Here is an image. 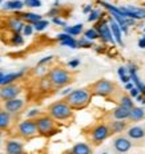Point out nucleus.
Wrapping results in <instances>:
<instances>
[{"mask_svg": "<svg viewBox=\"0 0 145 154\" xmlns=\"http://www.w3.org/2000/svg\"><path fill=\"white\" fill-rule=\"evenodd\" d=\"M92 100V93L89 92V89H76L72 91L69 94H67L65 101L72 109H84L88 106L89 102Z\"/></svg>", "mask_w": 145, "mask_h": 154, "instance_id": "obj_1", "label": "nucleus"}, {"mask_svg": "<svg viewBox=\"0 0 145 154\" xmlns=\"http://www.w3.org/2000/svg\"><path fill=\"white\" fill-rule=\"evenodd\" d=\"M48 116L55 121H68L73 117V109L64 100L56 101L48 106Z\"/></svg>", "mask_w": 145, "mask_h": 154, "instance_id": "obj_2", "label": "nucleus"}, {"mask_svg": "<svg viewBox=\"0 0 145 154\" xmlns=\"http://www.w3.org/2000/svg\"><path fill=\"white\" fill-rule=\"evenodd\" d=\"M47 77L49 79L53 88H63L72 81V75L61 66H55L48 72Z\"/></svg>", "mask_w": 145, "mask_h": 154, "instance_id": "obj_3", "label": "nucleus"}, {"mask_svg": "<svg viewBox=\"0 0 145 154\" xmlns=\"http://www.w3.org/2000/svg\"><path fill=\"white\" fill-rule=\"evenodd\" d=\"M36 122V128H37V133L41 136H53L56 134L59 129L56 126V121L53 120L49 116H39L35 120Z\"/></svg>", "mask_w": 145, "mask_h": 154, "instance_id": "obj_4", "label": "nucleus"}, {"mask_svg": "<svg viewBox=\"0 0 145 154\" xmlns=\"http://www.w3.org/2000/svg\"><path fill=\"white\" fill-rule=\"evenodd\" d=\"M115 89H116L115 82L109 81V80H99V81H96L95 84L91 85L89 92H91L92 94L107 97V96H111L112 93L115 92Z\"/></svg>", "mask_w": 145, "mask_h": 154, "instance_id": "obj_5", "label": "nucleus"}, {"mask_svg": "<svg viewBox=\"0 0 145 154\" xmlns=\"http://www.w3.org/2000/svg\"><path fill=\"white\" fill-rule=\"evenodd\" d=\"M17 131H19V134H20V137L27 138V140L33 138L35 136L39 134L37 128H36V122H35V120H31V118L21 121L17 126Z\"/></svg>", "mask_w": 145, "mask_h": 154, "instance_id": "obj_6", "label": "nucleus"}, {"mask_svg": "<svg viewBox=\"0 0 145 154\" xmlns=\"http://www.w3.org/2000/svg\"><path fill=\"white\" fill-rule=\"evenodd\" d=\"M109 134H111V130H109L108 125H105V124L96 125L91 131V137H92V141L95 145H99L102 141H105L109 137Z\"/></svg>", "mask_w": 145, "mask_h": 154, "instance_id": "obj_7", "label": "nucleus"}, {"mask_svg": "<svg viewBox=\"0 0 145 154\" xmlns=\"http://www.w3.org/2000/svg\"><path fill=\"white\" fill-rule=\"evenodd\" d=\"M20 92H21L20 86H17L15 84L2 86V88H0V100L8 101V100H12V98H16Z\"/></svg>", "mask_w": 145, "mask_h": 154, "instance_id": "obj_8", "label": "nucleus"}, {"mask_svg": "<svg viewBox=\"0 0 145 154\" xmlns=\"http://www.w3.org/2000/svg\"><path fill=\"white\" fill-rule=\"evenodd\" d=\"M24 100L21 98H12V100L4 101V109L8 113H17L24 108Z\"/></svg>", "mask_w": 145, "mask_h": 154, "instance_id": "obj_9", "label": "nucleus"}, {"mask_svg": "<svg viewBox=\"0 0 145 154\" xmlns=\"http://www.w3.org/2000/svg\"><path fill=\"white\" fill-rule=\"evenodd\" d=\"M96 31H97L99 33V37H101L102 40L108 41V43H115V38L112 36V32H111V28H109V25L107 23H101V24H97L95 28Z\"/></svg>", "mask_w": 145, "mask_h": 154, "instance_id": "obj_10", "label": "nucleus"}, {"mask_svg": "<svg viewBox=\"0 0 145 154\" xmlns=\"http://www.w3.org/2000/svg\"><path fill=\"white\" fill-rule=\"evenodd\" d=\"M113 146L118 153H127L128 150H131L132 142L125 137H117L113 142Z\"/></svg>", "mask_w": 145, "mask_h": 154, "instance_id": "obj_11", "label": "nucleus"}, {"mask_svg": "<svg viewBox=\"0 0 145 154\" xmlns=\"http://www.w3.org/2000/svg\"><path fill=\"white\" fill-rule=\"evenodd\" d=\"M23 143L19 141H8L5 145V152L7 154H21L23 153Z\"/></svg>", "mask_w": 145, "mask_h": 154, "instance_id": "obj_12", "label": "nucleus"}, {"mask_svg": "<svg viewBox=\"0 0 145 154\" xmlns=\"http://www.w3.org/2000/svg\"><path fill=\"white\" fill-rule=\"evenodd\" d=\"M8 28L11 31H14L15 33H20L21 31H23V27H24V23H23V20H21L20 17H11L8 20Z\"/></svg>", "mask_w": 145, "mask_h": 154, "instance_id": "obj_13", "label": "nucleus"}, {"mask_svg": "<svg viewBox=\"0 0 145 154\" xmlns=\"http://www.w3.org/2000/svg\"><path fill=\"white\" fill-rule=\"evenodd\" d=\"M71 154H92V149L88 143L80 142L71 149Z\"/></svg>", "mask_w": 145, "mask_h": 154, "instance_id": "obj_14", "label": "nucleus"}, {"mask_svg": "<svg viewBox=\"0 0 145 154\" xmlns=\"http://www.w3.org/2000/svg\"><path fill=\"white\" fill-rule=\"evenodd\" d=\"M24 75V70H20V72H16V73H8V75H4L3 77V81H2V86L9 85V84H14L16 80H19L21 76Z\"/></svg>", "mask_w": 145, "mask_h": 154, "instance_id": "obj_15", "label": "nucleus"}, {"mask_svg": "<svg viewBox=\"0 0 145 154\" xmlns=\"http://www.w3.org/2000/svg\"><path fill=\"white\" fill-rule=\"evenodd\" d=\"M109 28H111L112 36H113L116 43L120 44V45H124V44H122V38H121V29H120V27H118V24L116 23V21L111 20V25H109Z\"/></svg>", "mask_w": 145, "mask_h": 154, "instance_id": "obj_16", "label": "nucleus"}, {"mask_svg": "<svg viewBox=\"0 0 145 154\" xmlns=\"http://www.w3.org/2000/svg\"><path fill=\"white\" fill-rule=\"evenodd\" d=\"M129 110L131 109H127V108L121 106V105H118V106L113 110V117L118 121H124L129 117Z\"/></svg>", "mask_w": 145, "mask_h": 154, "instance_id": "obj_17", "label": "nucleus"}, {"mask_svg": "<svg viewBox=\"0 0 145 154\" xmlns=\"http://www.w3.org/2000/svg\"><path fill=\"white\" fill-rule=\"evenodd\" d=\"M17 16H20L21 20L27 21V23L31 24V25H33L35 23H37V21L41 20V16L40 15L32 14V12H25V14H20V15H17Z\"/></svg>", "mask_w": 145, "mask_h": 154, "instance_id": "obj_18", "label": "nucleus"}, {"mask_svg": "<svg viewBox=\"0 0 145 154\" xmlns=\"http://www.w3.org/2000/svg\"><path fill=\"white\" fill-rule=\"evenodd\" d=\"M11 125V113L0 110V130H4Z\"/></svg>", "mask_w": 145, "mask_h": 154, "instance_id": "obj_19", "label": "nucleus"}, {"mask_svg": "<svg viewBox=\"0 0 145 154\" xmlns=\"http://www.w3.org/2000/svg\"><path fill=\"white\" fill-rule=\"evenodd\" d=\"M144 116H145V112L141 108H132L131 110H129V120L131 121H140V120H143L144 118Z\"/></svg>", "mask_w": 145, "mask_h": 154, "instance_id": "obj_20", "label": "nucleus"}, {"mask_svg": "<svg viewBox=\"0 0 145 154\" xmlns=\"http://www.w3.org/2000/svg\"><path fill=\"white\" fill-rule=\"evenodd\" d=\"M128 136L133 140H140V138H143V137H145V130L140 126H133L128 130Z\"/></svg>", "mask_w": 145, "mask_h": 154, "instance_id": "obj_21", "label": "nucleus"}, {"mask_svg": "<svg viewBox=\"0 0 145 154\" xmlns=\"http://www.w3.org/2000/svg\"><path fill=\"white\" fill-rule=\"evenodd\" d=\"M125 128H127V122H124V121H118V120L113 121V122L109 125V130H111V133H121Z\"/></svg>", "mask_w": 145, "mask_h": 154, "instance_id": "obj_22", "label": "nucleus"}, {"mask_svg": "<svg viewBox=\"0 0 145 154\" xmlns=\"http://www.w3.org/2000/svg\"><path fill=\"white\" fill-rule=\"evenodd\" d=\"M23 7L24 3L19 2V0H11V2H7L4 4V9H9V11H20Z\"/></svg>", "mask_w": 145, "mask_h": 154, "instance_id": "obj_23", "label": "nucleus"}, {"mask_svg": "<svg viewBox=\"0 0 145 154\" xmlns=\"http://www.w3.org/2000/svg\"><path fill=\"white\" fill-rule=\"evenodd\" d=\"M83 32V24H76L73 27H64V33H68L69 36H77Z\"/></svg>", "mask_w": 145, "mask_h": 154, "instance_id": "obj_24", "label": "nucleus"}, {"mask_svg": "<svg viewBox=\"0 0 145 154\" xmlns=\"http://www.w3.org/2000/svg\"><path fill=\"white\" fill-rule=\"evenodd\" d=\"M120 105L127 109L133 108V100H132L131 96H121L120 97Z\"/></svg>", "mask_w": 145, "mask_h": 154, "instance_id": "obj_25", "label": "nucleus"}, {"mask_svg": "<svg viewBox=\"0 0 145 154\" xmlns=\"http://www.w3.org/2000/svg\"><path fill=\"white\" fill-rule=\"evenodd\" d=\"M84 37L87 38V40L92 41V40H96V38H99V33H97V31H96L95 28H91V29H87L84 32Z\"/></svg>", "mask_w": 145, "mask_h": 154, "instance_id": "obj_26", "label": "nucleus"}, {"mask_svg": "<svg viewBox=\"0 0 145 154\" xmlns=\"http://www.w3.org/2000/svg\"><path fill=\"white\" fill-rule=\"evenodd\" d=\"M131 77H132V80H133V82H134V84H136V86H134V88H137V89H138V92H144L145 85H144L143 82L140 81V79H138V77H137L136 72L131 73Z\"/></svg>", "mask_w": 145, "mask_h": 154, "instance_id": "obj_27", "label": "nucleus"}, {"mask_svg": "<svg viewBox=\"0 0 145 154\" xmlns=\"http://www.w3.org/2000/svg\"><path fill=\"white\" fill-rule=\"evenodd\" d=\"M60 44H61V45H64V47L77 48V41H76L72 36H69L68 38H65V40H63V41H60Z\"/></svg>", "mask_w": 145, "mask_h": 154, "instance_id": "obj_28", "label": "nucleus"}, {"mask_svg": "<svg viewBox=\"0 0 145 154\" xmlns=\"http://www.w3.org/2000/svg\"><path fill=\"white\" fill-rule=\"evenodd\" d=\"M40 88L43 89V91H49V89L53 88L52 84H51V81H49V79H48L47 76L40 80Z\"/></svg>", "mask_w": 145, "mask_h": 154, "instance_id": "obj_29", "label": "nucleus"}, {"mask_svg": "<svg viewBox=\"0 0 145 154\" xmlns=\"http://www.w3.org/2000/svg\"><path fill=\"white\" fill-rule=\"evenodd\" d=\"M48 24H49V23H48V20H43V19H41L40 21L35 23L32 27H33V29H36V31H44L48 27Z\"/></svg>", "mask_w": 145, "mask_h": 154, "instance_id": "obj_30", "label": "nucleus"}, {"mask_svg": "<svg viewBox=\"0 0 145 154\" xmlns=\"http://www.w3.org/2000/svg\"><path fill=\"white\" fill-rule=\"evenodd\" d=\"M12 44H14V45H23L24 44L23 36H21L20 33H15L14 36H12Z\"/></svg>", "mask_w": 145, "mask_h": 154, "instance_id": "obj_31", "label": "nucleus"}, {"mask_svg": "<svg viewBox=\"0 0 145 154\" xmlns=\"http://www.w3.org/2000/svg\"><path fill=\"white\" fill-rule=\"evenodd\" d=\"M100 16H101V12L99 9H92V12L88 16V21H96L97 19H100Z\"/></svg>", "mask_w": 145, "mask_h": 154, "instance_id": "obj_32", "label": "nucleus"}, {"mask_svg": "<svg viewBox=\"0 0 145 154\" xmlns=\"http://www.w3.org/2000/svg\"><path fill=\"white\" fill-rule=\"evenodd\" d=\"M24 5L31 7V8H37L41 5V2L40 0H24Z\"/></svg>", "mask_w": 145, "mask_h": 154, "instance_id": "obj_33", "label": "nucleus"}, {"mask_svg": "<svg viewBox=\"0 0 145 154\" xmlns=\"http://www.w3.org/2000/svg\"><path fill=\"white\" fill-rule=\"evenodd\" d=\"M77 47H80V48H91L92 47V41L87 40L85 37H83V38H80V40L77 41Z\"/></svg>", "mask_w": 145, "mask_h": 154, "instance_id": "obj_34", "label": "nucleus"}, {"mask_svg": "<svg viewBox=\"0 0 145 154\" xmlns=\"http://www.w3.org/2000/svg\"><path fill=\"white\" fill-rule=\"evenodd\" d=\"M23 35L24 36H31L32 35V32H33V27H32L31 24H24V27H23Z\"/></svg>", "mask_w": 145, "mask_h": 154, "instance_id": "obj_35", "label": "nucleus"}, {"mask_svg": "<svg viewBox=\"0 0 145 154\" xmlns=\"http://www.w3.org/2000/svg\"><path fill=\"white\" fill-rule=\"evenodd\" d=\"M79 64H80V60L79 59H75V60H71V61L68 63V65H69V68H77L79 66Z\"/></svg>", "mask_w": 145, "mask_h": 154, "instance_id": "obj_36", "label": "nucleus"}, {"mask_svg": "<svg viewBox=\"0 0 145 154\" xmlns=\"http://www.w3.org/2000/svg\"><path fill=\"white\" fill-rule=\"evenodd\" d=\"M53 57L52 56H48V57H44L43 60H40V61L37 63V66H41V65H44V64H47V63H49L51 60H52Z\"/></svg>", "mask_w": 145, "mask_h": 154, "instance_id": "obj_37", "label": "nucleus"}, {"mask_svg": "<svg viewBox=\"0 0 145 154\" xmlns=\"http://www.w3.org/2000/svg\"><path fill=\"white\" fill-rule=\"evenodd\" d=\"M53 23L55 24H57V25H63V27H67V25H65V21H63V20H60V19L59 17H53Z\"/></svg>", "mask_w": 145, "mask_h": 154, "instance_id": "obj_38", "label": "nucleus"}, {"mask_svg": "<svg viewBox=\"0 0 145 154\" xmlns=\"http://www.w3.org/2000/svg\"><path fill=\"white\" fill-rule=\"evenodd\" d=\"M129 92H131V97H133V98H136L137 96H138V89H137V88H134V86L131 89Z\"/></svg>", "mask_w": 145, "mask_h": 154, "instance_id": "obj_39", "label": "nucleus"}, {"mask_svg": "<svg viewBox=\"0 0 145 154\" xmlns=\"http://www.w3.org/2000/svg\"><path fill=\"white\" fill-rule=\"evenodd\" d=\"M48 15H49V16H53V17H56V16L59 15V9H57V8H52L49 12H48Z\"/></svg>", "mask_w": 145, "mask_h": 154, "instance_id": "obj_40", "label": "nucleus"}, {"mask_svg": "<svg viewBox=\"0 0 145 154\" xmlns=\"http://www.w3.org/2000/svg\"><path fill=\"white\" fill-rule=\"evenodd\" d=\"M68 37H69L68 33H60L59 36H57V41H63V40H65V38H68Z\"/></svg>", "mask_w": 145, "mask_h": 154, "instance_id": "obj_41", "label": "nucleus"}, {"mask_svg": "<svg viewBox=\"0 0 145 154\" xmlns=\"http://www.w3.org/2000/svg\"><path fill=\"white\" fill-rule=\"evenodd\" d=\"M83 12H84V14H91V12H92V5L91 4L85 5L84 9H83Z\"/></svg>", "mask_w": 145, "mask_h": 154, "instance_id": "obj_42", "label": "nucleus"}, {"mask_svg": "<svg viewBox=\"0 0 145 154\" xmlns=\"http://www.w3.org/2000/svg\"><path fill=\"white\" fill-rule=\"evenodd\" d=\"M120 79H121V81H122V82L128 84V82H129V80H131V77H129V76H127V75H124V76H121Z\"/></svg>", "mask_w": 145, "mask_h": 154, "instance_id": "obj_43", "label": "nucleus"}, {"mask_svg": "<svg viewBox=\"0 0 145 154\" xmlns=\"http://www.w3.org/2000/svg\"><path fill=\"white\" fill-rule=\"evenodd\" d=\"M35 116H39V110H36V109L31 110V112H30V114H28V117H35Z\"/></svg>", "mask_w": 145, "mask_h": 154, "instance_id": "obj_44", "label": "nucleus"}, {"mask_svg": "<svg viewBox=\"0 0 145 154\" xmlns=\"http://www.w3.org/2000/svg\"><path fill=\"white\" fill-rule=\"evenodd\" d=\"M138 47H140V48H145V35H144V37L138 41Z\"/></svg>", "mask_w": 145, "mask_h": 154, "instance_id": "obj_45", "label": "nucleus"}, {"mask_svg": "<svg viewBox=\"0 0 145 154\" xmlns=\"http://www.w3.org/2000/svg\"><path fill=\"white\" fill-rule=\"evenodd\" d=\"M125 75V68H118V76H124Z\"/></svg>", "mask_w": 145, "mask_h": 154, "instance_id": "obj_46", "label": "nucleus"}, {"mask_svg": "<svg viewBox=\"0 0 145 154\" xmlns=\"http://www.w3.org/2000/svg\"><path fill=\"white\" fill-rule=\"evenodd\" d=\"M136 100L140 101V102H143V104H145V98H143V96H140V94H138L137 97H136Z\"/></svg>", "mask_w": 145, "mask_h": 154, "instance_id": "obj_47", "label": "nucleus"}, {"mask_svg": "<svg viewBox=\"0 0 145 154\" xmlns=\"http://www.w3.org/2000/svg\"><path fill=\"white\" fill-rule=\"evenodd\" d=\"M125 88H127V89H128V91H131V89H132V88H133V85H132V84H131V82H128V84H127V85H125Z\"/></svg>", "mask_w": 145, "mask_h": 154, "instance_id": "obj_48", "label": "nucleus"}, {"mask_svg": "<svg viewBox=\"0 0 145 154\" xmlns=\"http://www.w3.org/2000/svg\"><path fill=\"white\" fill-rule=\"evenodd\" d=\"M3 77H4V73L0 72V84H2V81H3Z\"/></svg>", "mask_w": 145, "mask_h": 154, "instance_id": "obj_49", "label": "nucleus"}, {"mask_svg": "<svg viewBox=\"0 0 145 154\" xmlns=\"http://www.w3.org/2000/svg\"><path fill=\"white\" fill-rule=\"evenodd\" d=\"M19 2H23V0H19Z\"/></svg>", "mask_w": 145, "mask_h": 154, "instance_id": "obj_50", "label": "nucleus"}, {"mask_svg": "<svg viewBox=\"0 0 145 154\" xmlns=\"http://www.w3.org/2000/svg\"><path fill=\"white\" fill-rule=\"evenodd\" d=\"M102 154H107V153H102Z\"/></svg>", "mask_w": 145, "mask_h": 154, "instance_id": "obj_51", "label": "nucleus"}, {"mask_svg": "<svg viewBox=\"0 0 145 154\" xmlns=\"http://www.w3.org/2000/svg\"><path fill=\"white\" fill-rule=\"evenodd\" d=\"M144 32H145V28H144Z\"/></svg>", "mask_w": 145, "mask_h": 154, "instance_id": "obj_52", "label": "nucleus"}, {"mask_svg": "<svg viewBox=\"0 0 145 154\" xmlns=\"http://www.w3.org/2000/svg\"><path fill=\"white\" fill-rule=\"evenodd\" d=\"M0 3H2V0H0Z\"/></svg>", "mask_w": 145, "mask_h": 154, "instance_id": "obj_53", "label": "nucleus"}, {"mask_svg": "<svg viewBox=\"0 0 145 154\" xmlns=\"http://www.w3.org/2000/svg\"><path fill=\"white\" fill-rule=\"evenodd\" d=\"M0 134H2V133H0Z\"/></svg>", "mask_w": 145, "mask_h": 154, "instance_id": "obj_54", "label": "nucleus"}, {"mask_svg": "<svg viewBox=\"0 0 145 154\" xmlns=\"http://www.w3.org/2000/svg\"><path fill=\"white\" fill-rule=\"evenodd\" d=\"M21 154H23V153H21Z\"/></svg>", "mask_w": 145, "mask_h": 154, "instance_id": "obj_55", "label": "nucleus"}]
</instances>
